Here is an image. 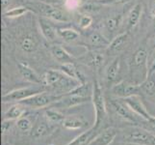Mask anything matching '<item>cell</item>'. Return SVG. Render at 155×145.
<instances>
[{
    "label": "cell",
    "mask_w": 155,
    "mask_h": 145,
    "mask_svg": "<svg viewBox=\"0 0 155 145\" xmlns=\"http://www.w3.org/2000/svg\"><path fill=\"white\" fill-rule=\"evenodd\" d=\"M15 125H17L18 129L22 133H30L32 128H33V124H32L31 120L27 116H21L19 119L15 121Z\"/></svg>",
    "instance_id": "33"
},
{
    "label": "cell",
    "mask_w": 155,
    "mask_h": 145,
    "mask_svg": "<svg viewBox=\"0 0 155 145\" xmlns=\"http://www.w3.org/2000/svg\"><path fill=\"white\" fill-rule=\"evenodd\" d=\"M110 104H111V106L113 107V109L116 111V113L120 117L124 118L126 121L134 123V124H139L141 120H143L142 117L136 114L135 112L124 103L122 99L114 98L110 101Z\"/></svg>",
    "instance_id": "10"
},
{
    "label": "cell",
    "mask_w": 155,
    "mask_h": 145,
    "mask_svg": "<svg viewBox=\"0 0 155 145\" xmlns=\"http://www.w3.org/2000/svg\"><path fill=\"white\" fill-rule=\"evenodd\" d=\"M88 102H92V98L79 96L77 94H74L71 91H69V92L64 94L60 100L51 105L50 106L54 107V109H69V107L76 106L84 103H88Z\"/></svg>",
    "instance_id": "12"
},
{
    "label": "cell",
    "mask_w": 155,
    "mask_h": 145,
    "mask_svg": "<svg viewBox=\"0 0 155 145\" xmlns=\"http://www.w3.org/2000/svg\"><path fill=\"white\" fill-rule=\"evenodd\" d=\"M122 22V15L114 14L107 17L103 21V33L106 37L107 35H113L117 30H119L120 26Z\"/></svg>",
    "instance_id": "22"
},
{
    "label": "cell",
    "mask_w": 155,
    "mask_h": 145,
    "mask_svg": "<svg viewBox=\"0 0 155 145\" xmlns=\"http://www.w3.org/2000/svg\"><path fill=\"white\" fill-rule=\"evenodd\" d=\"M78 61L94 70H98L105 62V53L101 50H89L79 56Z\"/></svg>",
    "instance_id": "11"
},
{
    "label": "cell",
    "mask_w": 155,
    "mask_h": 145,
    "mask_svg": "<svg viewBox=\"0 0 155 145\" xmlns=\"http://www.w3.org/2000/svg\"><path fill=\"white\" fill-rule=\"evenodd\" d=\"M93 17H91L90 15H87V14H83L81 16V18H80L79 19V22H78V25H79V27L85 30V29H87L89 28L91 25H92L93 23Z\"/></svg>",
    "instance_id": "34"
},
{
    "label": "cell",
    "mask_w": 155,
    "mask_h": 145,
    "mask_svg": "<svg viewBox=\"0 0 155 145\" xmlns=\"http://www.w3.org/2000/svg\"><path fill=\"white\" fill-rule=\"evenodd\" d=\"M63 95H59L56 93H47L45 91H44V92L36 94L28 99L21 101L20 104L24 105L25 106H30L34 109H42V107L45 106H50L51 105L58 102L63 97Z\"/></svg>",
    "instance_id": "6"
},
{
    "label": "cell",
    "mask_w": 155,
    "mask_h": 145,
    "mask_svg": "<svg viewBox=\"0 0 155 145\" xmlns=\"http://www.w3.org/2000/svg\"><path fill=\"white\" fill-rule=\"evenodd\" d=\"M101 6H102V5L98 3L97 0H95V1H86L80 6L78 11H80V12H82L84 14H87V15L95 14L101 9Z\"/></svg>",
    "instance_id": "32"
},
{
    "label": "cell",
    "mask_w": 155,
    "mask_h": 145,
    "mask_svg": "<svg viewBox=\"0 0 155 145\" xmlns=\"http://www.w3.org/2000/svg\"><path fill=\"white\" fill-rule=\"evenodd\" d=\"M51 123L48 121H38L33 125V128L30 132V136L34 139H40L45 137L52 132Z\"/></svg>",
    "instance_id": "23"
},
{
    "label": "cell",
    "mask_w": 155,
    "mask_h": 145,
    "mask_svg": "<svg viewBox=\"0 0 155 145\" xmlns=\"http://www.w3.org/2000/svg\"><path fill=\"white\" fill-rule=\"evenodd\" d=\"M81 5H82L81 0H65L64 8L69 11V12H71V11L74 10H78Z\"/></svg>",
    "instance_id": "35"
},
{
    "label": "cell",
    "mask_w": 155,
    "mask_h": 145,
    "mask_svg": "<svg viewBox=\"0 0 155 145\" xmlns=\"http://www.w3.org/2000/svg\"><path fill=\"white\" fill-rule=\"evenodd\" d=\"M34 7L37 11H39L42 17H45L55 22L57 21V22L67 23L71 20V12L67 9H62L61 7L46 3L45 1L34 3Z\"/></svg>",
    "instance_id": "5"
},
{
    "label": "cell",
    "mask_w": 155,
    "mask_h": 145,
    "mask_svg": "<svg viewBox=\"0 0 155 145\" xmlns=\"http://www.w3.org/2000/svg\"><path fill=\"white\" fill-rule=\"evenodd\" d=\"M41 78L42 84L45 86L53 88L59 95L66 94L82 84L77 80L69 78L60 70H48L45 73Z\"/></svg>",
    "instance_id": "2"
},
{
    "label": "cell",
    "mask_w": 155,
    "mask_h": 145,
    "mask_svg": "<svg viewBox=\"0 0 155 145\" xmlns=\"http://www.w3.org/2000/svg\"><path fill=\"white\" fill-rule=\"evenodd\" d=\"M15 120H9V119H4L3 122H2V126H1V131H2V135L4 133H6L9 130L10 128L13 126V124L15 123Z\"/></svg>",
    "instance_id": "37"
},
{
    "label": "cell",
    "mask_w": 155,
    "mask_h": 145,
    "mask_svg": "<svg viewBox=\"0 0 155 145\" xmlns=\"http://www.w3.org/2000/svg\"><path fill=\"white\" fill-rule=\"evenodd\" d=\"M150 15H151V17L153 18L154 16H155V0H153L152 1V4H151V7H150Z\"/></svg>",
    "instance_id": "38"
},
{
    "label": "cell",
    "mask_w": 155,
    "mask_h": 145,
    "mask_svg": "<svg viewBox=\"0 0 155 145\" xmlns=\"http://www.w3.org/2000/svg\"><path fill=\"white\" fill-rule=\"evenodd\" d=\"M88 121H86L83 117H77V116H69L66 117L62 125L64 128L68 130H78L84 127L88 126Z\"/></svg>",
    "instance_id": "26"
},
{
    "label": "cell",
    "mask_w": 155,
    "mask_h": 145,
    "mask_svg": "<svg viewBox=\"0 0 155 145\" xmlns=\"http://www.w3.org/2000/svg\"><path fill=\"white\" fill-rule=\"evenodd\" d=\"M39 1H42V0H39Z\"/></svg>",
    "instance_id": "41"
},
{
    "label": "cell",
    "mask_w": 155,
    "mask_h": 145,
    "mask_svg": "<svg viewBox=\"0 0 155 145\" xmlns=\"http://www.w3.org/2000/svg\"><path fill=\"white\" fill-rule=\"evenodd\" d=\"M153 19V22H152V26H153V31L155 32V16L152 18Z\"/></svg>",
    "instance_id": "39"
},
{
    "label": "cell",
    "mask_w": 155,
    "mask_h": 145,
    "mask_svg": "<svg viewBox=\"0 0 155 145\" xmlns=\"http://www.w3.org/2000/svg\"><path fill=\"white\" fill-rule=\"evenodd\" d=\"M128 42H129V32L125 31L124 33L116 36L110 42V45L106 48V50L109 54H117L124 50Z\"/></svg>",
    "instance_id": "19"
},
{
    "label": "cell",
    "mask_w": 155,
    "mask_h": 145,
    "mask_svg": "<svg viewBox=\"0 0 155 145\" xmlns=\"http://www.w3.org/2000/svg\"><path fill=\"white\" fill-rule=\"evenodd\" d=\"M120 59L116 56L107 67L105 68L104 80L105 84L108 87H112L113 85L117 83V79L120 78Z\"/></svg>",
    "instance_id": "15"
},
{
    "label": "cell",
    "mask_w": 155,
    "mask_h": 145,
    "mask_svg": "<svg viewBox=\"0 0 155 145\" xmlns=\"http://www.w3.org/2000/svg\"><path fill=\"white\" fill-rule=\"evenodd\" d=\"M102 6H114V5H122L127 4L133 0H97Z\"/></svg>",
    "instance_id": "36"
},
{
    "label": "cell",
    "mask_w": 155,
    "mask_h": 145,
    "mask_svg": "<svg viewBox=\"0 0 155 145\" xmlns=\"http://www.w3.org/2000/svg\"><path fill=\"white\" fill-rule=\"evenodd\" d=\"M44 91H45L44 85H37V84L34 85V86L18 88V89H15L14 91H11V92L3 95L2 102L3 103H15V102L20 103L21 101L28 99L36 94L44 92Z\"/></svg>",
    "instance_id": "7"
},
{
    "label": "cell",
    "mask_w": 155,
    "mask_h": 145,
    "mask_svg": "<svg viewBox=\"0 0 155 145\" xmlns=\"http://www.w3.org/2000/svg\"><path fill=\"white\" fill-rule=\"evenodd\" d=\"M92 103L94 107V116H95L94 125L93 126V128L97 132H99L101 127L105 123V120L108 114H107V107H106L102 88H101V85L97 80H95L94 84Z\"/></svg>",
    "instance_id": "3"
},
{
    "label": "cell",
    "mask_w": 155,
    "mask_h": 145,
    "mask_svg": "<svg viewBox=\"0 0 155 145\" xmlns=\"http://www.w3.org/2000/svg\"><path fill=\"white\" fill-rule=\"evenodd\" d=\"M82 45L89 50H105L109 47L110 42L102 32L94 31L87 36L85 43H82Z\"/></svg>",
    "instance_id": "13"
},
{
    "label": "cell",
    "mask_w": 155,
    "mask_h": 145,
    "mask_svg": "<svg viewBox=\"0 0 155 145\" xmlns=\"http://www.w3.org/2000/svg\"><path fill=\"white\" fill-rule=\"evenodd\" d=\"M81 1H82V4H83V3L86 2V1H88V0H81Z\"/></svg>",
    "instance_id": "40"
},
{
    "label": "cell",
    "mask_w": 155,
    "mask_h": 145,
    "mask_svg": "<svg viewBox=\"0 0 155 145\" xmlns=\"http://www.w3.org/2000/svg\"><path fill=\"white\" fill-rule=\"evenodd\" d=\"M148 57L149 54L143 46H140L132 53L128 61L130 81L140 85L147 78L149 73Z\"/></svg>",
    "instance_id": "1"
},
{
    "label": "cell",
    "mask_w": 155,
    "mask_h": 145,
    "mask_svg": "<svg viewBox=\"0 0 155 145\" xmlns=\"http://www.w3.org/2000/svg\"><path fill=\"white\" fill-rule=\"evenodd\" d=\"M117 135V131L114 128H106L99 132L88 145H110Z\"/></svg>",
    "instance_id": "18"
},
{
    "label": "cell",
    "mask_w": 155,
    "mask_h": 145,
    "mask_svg": "<svg viewBox=\"0 0 155 145\" xmlns=\"http://www.w3.org/2000/svg\"><path fill=\"white\" fill-rule=\"evenodd\" d=\"M111 95L117 99H126L128 97L141 95V87L130 80H121L113 85L111 88Z\"/></svg>",
    "instance_id": "9"
},
{
    "label": "cell",
    "mask_w": 155,
    "mask_h": 145,
    "mask_svg": "<svg viewBox=\"0 0 155 145\" xmlns=\"http://www.w3.org/2000/svg\"><path fill=\"white\" fill-rule=\"evenodd\" d=\"M122 140L136 145H155V135L140 127H130L121 133Z\"/></svg>",
    "instance_id": "4"
},
{
    "label": "cell",
    "mask_w": 155,
    "mask_h": 145,
    "mask_svg": "<svg viewBox=\"0 0 155 145\" xmlns=\"http://www.w3.org/2000/svg\"><path fill=\"white\" fill-rule=\"evenodd\" d=\"M18 66L20 76L24 80L37 85H44L42 84V78L29 65H27L26 63L19 62Z\"/></svg>",
    "instance_id": "21"
},
{
    "label": "cell",
    "mask_w": 155,
    "mask_h": 145,
    "mask_svg": "<svg viewBox=\"0 0 155 145\" xmlns=\"http://www.w3.org/2000/svg\"><path fill=\"white\" fill-rule=\"evenodd\" d=\"M38 24L41 30V33L44 38L48 42H54L58 36V28L53 22V20L45 17L40 16L38 18Z\"/></svg>",
    "instance_id": "14"
},
{
    "label": "cell",
    "mask_w": 155,
    "mask_h": 145,
    "mask_svg": "<svg viewBox=\"0 0 155 145\" xmlns=\"http://www.w3.org/2000/svg\"><path fill=\"white\" fill-rule=\"evenodd\" d=\"M18 46L24 53H33L39 48V40L33 33L27 32L19 38Z\"/></svg>",
    "instance_id": "17"
},
{
    "label": "cell",
    "mask_w": 155,
    "mask_h": 145,
    "mask_svg": "<svg viewBox=\"0 0 155 145\" xmlns=\"http://www.w3.org/2000/svg\"><path fill=\"white\" fill-rule=\"evenodd\" d=\"M45 119L50 122L52 125H57V124H62L65 120L66 116L63 113H61L57 109L49 106V109H47L45 111Z\"/></svg>",
    "instance_id": "29"
},
{
    "label": "cell",
    "mask_w": 155,
    "mask_h": 145,
    "mask_svg": "<svg viewBox=\"0 0 155 145\" xmlns=\"http://www.w3.org/2000/svg\"><path fill=\"white\" fill-rule=\"evenodd\" d=\"M58 70H60L61 72H63L64 74H66L67 76H68L69 78H71L73 79L77 80V81H79L80 83H85V82H86L84 76L81 73H80V71H78L76 66L74 65V63L61 64L60 67L58 68Z\"/></svg>",
    "instance_id": "25"
},
{
    "label": "cell",
    "mask_w": 155,
    "mask_h": 145,
    "mask_svg": "<svg viewBox=\"0 0 155 145\" xmlns=\"http://www.w3.org/2000/svg\"><path fill=\"white\" fill-rule=\"evenodd\" d=\"M29 12H34V11L26 6H18V7L7 9L6 11L3 12V15H4V17H6L8 19H17V18L22 17V16L26 15Z\"/></svg>",
    "instance_id": "31"
},
{
    "label": "cell",
    "mask_w": 155,
    "mask_h": 145,
    "mask_svg": "<svg viewBox=\"0 0 155 145\" xmlns=\"http://www.w3.org/2000/svg\"><path fill=\"white\" fill-rule=\"evenodd\" d=\"M98 133L99 132H97L92 127V128H90L89 130H87L86 132L82 133L80 136H76L72 141L68 143L67 145H88L91 142V140H92Z\"/></svg>",
    "instance_id": "27"
},
{
    "label": "cell",
    "mask_w": 155,
    "mask_h": 145,
    "mask_svg": "<svg viewBox=\"0 0 155 145\" xmlns=\"http://www.w3.org/2000/svg\"><path fill=\"white\" fill-rule=\"evenodd\" d=\"M50 53L53 56V58L61 64L75 62V58L61 45H57V44L52 45L50 47Z\"/></svg>",
    "instance_id": "20"
},
{
    "label": "cell",
    "mask_w": 155,
    "mask_h": 145,
    "mask_svg": "<svg viewBox=\"0 0 155 145\" xmlns=\"http://www.w3.org/2000/svg\"><path fill=\"white\" fill-rule=\"evenodd\" d=\"M141 96H145L151 102L155 103V74H148L147 78L140 84Z\"/></svg>",
    "instance_id": "24"
},
{
    "label": "cell",
    "mask_w": 155,
    "mask_h": 145,
    "mask_svg": "<svg viewBox=\"0 0 155 145\" xmlns=\"http://www.w3.org/2000/svg\"><path fill=\"white\" fill-rule=\"evenodd\" d=\"M122 100H124V103L129 106L136 114H138L147 123H148V125L152 129H155V116H152L147 111L146 105L143 103L141 95L131 96V97H128V98L122 99Z\"/></svg>",
    "instance_id": "8"
},
{
    "label": "cell",
    "mask_w": 155,
    "mask_h": 145,
    "mask_svg": "<svg viewBox=\"0 0 155 145\" xmlns=\"http://www.w3.org/2000/svg\"><path fill=\"white\" fill-rule=\"evenodd\" d=\"M25 107L24 105L22 104H18V105H14L10 107V109L5 112L4 114V119H9V120H15L18 119L21 116H23L25 114Z\"/></svg>",
    "instance_id": "28"
},
{
    "label": "cell",
    "mask_w": 155,
    "mask_h": 145,
    "mask_svg": "<svg viewBox=\"0 0 155 145\" xmlns=\"http://www.w3.org/2000/svg\"><path fill=\"white\" fill-rule=\"evenodd\" d=\"M143 11V3L138 2L131 8L129 12H128L127 17H126V21H125L127 32L134 30L137 27V25L140 22V19L142 18Z\"/></svg>",
    "instance_id": "16"
},
{
    "label": "cell",
    "mask_w": 155,
    "mask_h": 145,
    "mask_svg": "<svg viewBox=\"0 0 155 145\" xmlns=\"http://www.w3.org/2000/svg\"><path fill=\"white\" fill-rule=\"evenodd\" d=\"M58 36L66 43H73L79 40L80 33L73 28H59Z\"/></svg>",
    "instance_id": "30"
}]
</instances>
